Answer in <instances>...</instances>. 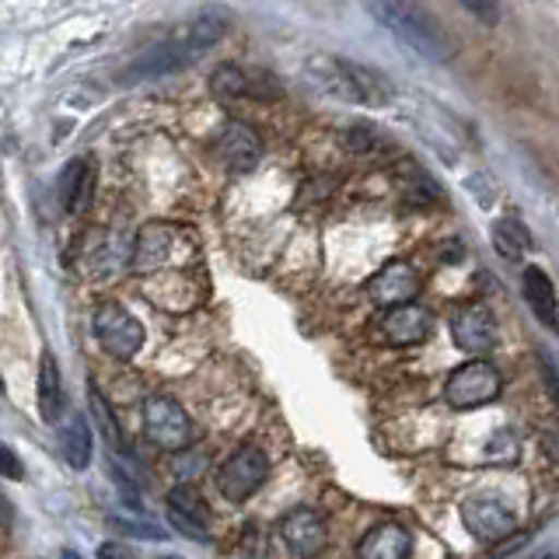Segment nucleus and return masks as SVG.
I'll list each match as a JSON object with an SVG mask.
<instances>
[{"mask_svg": "<svg viewBox=\"0 0 559 559\" xmlns=\"http://www.w3.org/2000/svg\"><path fill=\"white\" fill-rule=\"evenodd\" d=\"M157 559H182V556H157Z\"/></svg>", "mask_w": 559, "mask_h": 559, "instance_id": "obj_33", "label": "nucleus"}, {"mask_svg": "<svg viewBox=\"0 0 559 559\" xmlns=\"http://www.w3.org/2000/svg\"><path fill=\"white\" fill-rule=\"evenodd\" d=\"M462 521L479 542H500V538H507L514 532L511 511H507L503 503L489 500V497H468L462 503Z\"/></svg>", "mask_w": 559, "mask_h": 559, "instance_id": "obj_13", "label": "nucleus"}, {"mask_svg": "<svg viewBox=\"0 0 559 559\" xmlns=\"http://www.w3.org/2000/svg\"><path fill=\"white\" fill-rule=\"evenodd\" d=\"M227 35V17L221 11H206L197 22H189L179 28L171 39L151 46L144 57H136L127 70H122V84H140V81H154L175 74V70H186L197 57H203L206 49H214Z\"/></svg>", "mask_w": 559, "mask_h": 559, "instance_id": "obj_1", "label": "nucleus"}, {"mask_svg": "<svg viewBox=\"0 0 559 559\" xmlns=\"http://www.w3.org/2000/svg\"><path fill=\"white\" fill-rule=\"evenodd\" d=\"M459 4L472 17H479L483 25H497L500 22V4H497V0H459Z\"/></svg>", "mask_w": 559, "mask_h": 559, "instance_id": "obj_26", "label": "nucleus"}, {"mask_svg": "<svg viewBox=\"0 0 559 559\" xmlns=\"http://www.w3.org/2000/svg\"><path fill=\"white\" fill-rule=\"evenodd\" d=\"M305 78L322 95H332L349 105H367V109H381V105H392L395 98V87L381 70L340 57H311L305 67Z\"/></svg>", "mask_w": 559, "mask_h": 559, "instance_id": "obj_2", "label": "nucleus"}, {"mask_svg": "<svg viewBox=\"0 0 559 559\" xmlns=\"http://www.w3.org/2000/svg\"><path fill=\"white\" fill-rule=\"evenodd\" d=\"M214 147L221 154V162L238 175L252 171L259 165V154H262L259 136L249 127H241V122H227V127L217 133Z\"/></svg>", "mask_w": 559, "mask_h": 559, "instance_id": "obj_15", "label": "nucleus"}, {"mask_svg": "<svg viewBox=\"0 0 559 559\" xmlns=\"http://www.w3.org/2000/svg\"><path fill=\"white\" fill-rule=\"evenodd\" d=\"M11 521H14V507L4 493H0V528H11Z\"/></svg>", "mask_w": 559, "mask_h": 559, "instance_id": "obj_31", "label": "nucleus"}, {"mask_svg": "<svg viewBox=\"0 0 559 559\" xmlns=\"http://www.w3.org/2000/svg\"><path fill=\"white\" fill-rule=\"evenodd\" d=\"M0 392H4V384H0Z\"/></svg>", "mask_w": 559, "mask_h": 559, "instance_id": "obj_35", "label": "nucleus"}, {"mask_svg": "<svg viewBox=\"0 0 559 559\" xmlns=\"http://www.w3.org/2000/svg\"><path fill=\"white\" fill-rule=\"evenodd\" d=\"M87 402H92V416H95V424H98L102 437L109 441V448H112V451H122V448H127V441H122V430H119V424L112 419V409H109V402L102 399V392H98V389H87Z\"/></svg>", "mask_w": 559, "mask_h": 559, "instance_id": "obj_23", "label": "nucleus"}, {"mask_svg": "<svg viewBox=\"0 0 559 559\" xmlns=\"http://www.w3.org/2000/svg\"><path fill=\"white\" fill-rule=\"evenodd\" d=\"M60 448L70 468L74 472L87 468V462H92V430H87L84 416H70V424L60 433Z\"/></svg>", "mask_w": 559, "mask_h": 559, "instance_id": "obj_20", "label": "nucleus"}, {"mask_svg": "<svg viewBox=\"0 0 559 559\" xmlns=\"http://www.w3.org/2000/svg\"><path fill=\"white\" fill-rule=\"evenodd\" d=\"M378 325H381V336L392 346H416L430 336V311L413 301L395 305V308H384Z\"/></svg>", "mask_w": 559, "mask_h": 559, "instance_id": "obj_14", "label": "nucleus"}, {"mask_svg": "<svg viewBox=\"0 0 559 559\" xmlns=\"http://www.w3.org/2000/svg\"><path fill=\"white\" fill-rule=\"evenodd\" d=\"M168 521L175 532H182L189 538H210L214 511H210V503L192 486H175L168 493Z\"/></svg>", "mask_w": 559, "mask_h": 559, "instance_id": "obj_10", "label": "nucleus"}, {"mask_svg": "<svg viewBox=\"0 0 559 559\" xmlns=\"http://www.w3.org/2000/svg\"><path fill=\"white\" fill-rule=\"evenodd\" d=\"M500 392H503L500 371L489 360L476 357L451 371V378L444 384V402L454 413H468V409L489 406L493 399H500Z\"/></svg>", "mask_w": 559, "mask_h": 559, "instance_id": "obj_5", "label": "nucleus"}, {"mask_svg": "<svg viewBox=\"0 0 559 559\" xmlns=\"http://www.w3.org/2000/svg\"><path fill=\"white\" fill-rule=\"evenodd\" d=\"M39 413L46 424H60L63 416V378H60V364L49 349L39 360Z\"/></svg>", "mask_w": 559, "mask_h": 559, "instance_id": "obj_19", "label": "nucleus"}, {"mask_svg": "<svg viewBox=\"0 0 559 559\" xmlns=\"http://www.w3.org/2000/svg\"><path fill=\"white\" fill-rule=\"evenodd\" d=\"M63 559H81V556L74 549H63Z\"/></svg>", "mask_w": 559, "mask_h": 559, "instance_id": "obj_32", "label": "nucleus"}, {"mask_svg": "<svg viewBox=\"0 0 559 559\" xmlns=\"http://www.w3.org/2000/svg\"><path fill=\"white\" fill-rule=\"evenodd\" d=\"M144 433L154 448L162 451H186L192 444L189 413L171 395H151L144 402Z\"/></svg>", "mask_w": 559, "mask_h": 559, "instance_id": "obj_8", "label": "nucleus"}, {"mask_svg": "<svg viewBox=\"0 0 559 559\" xmlns=\"http://www.w3.org/2000/svg\"><path fill=\"white\" fill-rule=\"evenodd\" d=\"M451 340H454V346L465 349V354H472V357L489 354L497 343V322H493V314H489V308L479 301H468V305L454 308Z\"/></svg>", "mask_w": 559, "mask_h": 559, "instance_id": "obj_9", "label": "nucleus"}, {"mask_svg": "<svg viewBox=\"0 0 559 559\" xmlns=\"http://www.w3.org/2000/svg\"><path fill=\"white\" fill-rule=\"evenodd\" d=\"M92 332L102 343L105 354H112L119 360H130L144 346V325L122 308L119 301H102L92 314Z\"/></svg>", "mask_w": 559, "mask_h": 559, "instance_id": "obj_7", "label": "nucleus"}, {"mask_svg": "<svg viewBox=\"0 0 559 559\" xmlns=\"http://www.w3.org/2000/svg\"><path fill=\"white\" fill-rule=\"evenodd\" d=\"M95 192V168L87 157H70L60 171V200L67 206V214H84Z\"/></svg>", "mask_w": 559, "mask_h": 559, "instance_id": "obj_16", "label": "nucleus"}, {"mask_svg": "<svg viewBox=\"0 0 559 559\" xmlns=\"http://www.w3.org/2000/svg\"><path fill=\"white\" fill-rule=\"evenodd\" d=\"M367 294H371V301L381 305V308H395V305H409L413 297L419 294V276L409 262H389V266H381L371 284H367Z\"/></svg>", "mask_w": 559, "mask_h": 559, "instance_id": "obj_12", "label": "nucleus"}, {"mask_svg": "<svg viewBox=\"0 0 559 559\" xmlns=\"http://www.w3.org/2000/svg\"><path fill=\"white\" fill-rule=\"evenodd\" d=\"M266 476H270V459L262 454V448L241 444V448H235L221 462V468H217V486H221L224 500L245 503L262 483H266Z\"/></svg>", "mask_w": 559, "mask_h": 559, "instance_id": "obj_6", "label": "nucleus"}, {"mask_svg": "<svg viewBox=\"0 0 559 559\" xmlns=\"http://www.w3.org/2000/svg\"><path fill=\"white\" fill-rule=\"evenodd\" d=\"M280 532H284V542L290 546L294 556H319L325 549L329 542V528L319 511H311V507H297V511H290L284 521H280Z\"/></svg>", "mask_w": 559, "mask_h": 559, "instance_id": "obj_11", "label": "nucleus"}, {"mask_svg": "<svg viewBox=\"0 0 559 559\" xmlns=\"http://www.w3.org/2000/svg\"><path fill=\"white\" fill-rule=\"evenodd\" d=\"M542 559H556V556H552V552H546V556H542Z\"/></svg>", "mask_w": 559, "mask_h": 559, "instance_id": "obj_34", "label": "nucleus"}, {"mask_svg": "<svg viewBox=\"0 0 559 559\" xmlns=\"http://www.w3.org/2000/svg\"><path fill=\"white\" fill-rule=\"evenodd\" d=\"M200 259V245L186 227L175 224H147L144 231L136 235V249H133V270L157 273V270H182L192 266Z\"/></svg>", "mask_w": 559, "mask_h": 559, "instance_id": "obj_4", "label": "nucleus"}, {"mask_svg": "<svg viewBox=\"0 0 559 559\" xmlns=\"http://www.w3.org/2000/svg\"><path fill=\"white\" fill-rule=\"evenodd\" d=\"M175 454H182V451H175ZM203 468H206V451H192L189 459L182 454L179 465H175V472H179L182 479H197V476H203Z\"/></svg>", "mask_w": 559, "mask_h": 559, "instance_id": "obj_28", "label": "nucleus"}, {"mask_svg": "<svg viewBox=\"0 0 559 559\" xmlns=\"http://www.w3.org/2000/svg\"><path fill=\"white\" fill-rule=\"evenodd\" d=\"M518 454H521L518 433H514V430H500V433H493V441L486 444V454H483V459H486L489 465H514V462H518Z\"/></svg>", "mask_w": 559, "mask_h": 559, "instance_id": "obj_24", "label": "nucleus"}, {"mask_svg": "<svg viewBox=\"0 0 559 559\" xmlns=\"http://www.w3.org/2000/svg\"><path fill=\"white\" fill-rule=\"evenodd\" d=\"M493 245H497V252L503 255V259H511V262H518L524 252L532 249V231L524 227L521 221H514V217H503V221H497L493 224Z\"/></svg>", "mask_w": 559, "mask_h": 559, "instance_id": "obj_22", "label": "nucleus"}, {"mask_svg": "<svg viewBox=\"0 0 559 559\" xmlns=\"http://www.w3.org/2000/svg\"><path fill=\"white\" fill-rule=\"evenodd\" d=\"M346 144H349V151L367 154V151H374V144H381V133L374 127H354L346 133Z\"/></svg>", "mask_w": 559, "mask_h": 559, "instance_id": "obj_27", "label": "nucleus"}, {"mask_svg": "<svg viewBox=\"0 0 559 559\" xmlns=\"http://www.w3.org/2000/svg\"><path fill=\"white\" fill-rule=\"evenodd\" d=\"M210 92L221 98H238V95H259V81L235 63H224L210 74ZM262 98V95H259Z\"/></svg>", "mask_w": 559, "mask_h": 559, "instance_id": "obj_21", "label": "nucleus"}, {"mask_svg": "<svg viewBox=\"0 0 559 559\" xmlns=\"http://www.w3.org/2000/svg\"><path fill=\"white\" fill-rule=\"evenodd\" d=\"M0 476H4V479H25V465L8 444H0Z\"/></svg>", "mask_w": 559, "mask_h": 559, "instance_id": "obj_29", "label": "nucleus"}, {"mask_svg": "<svg viewBox=\"0 0 559 559\" xmlns=\"http://www.w3.org/2000/svg\"><path fill=\"white\" fill-rule=\"evenodd\" d=\"M413 538L395 521H384L360 538V559H406Z\"/></svg>", "mask_w": 559, "mask_h": 559, "instance_id": "obj_17", "label": "nucleus"}, {"mask_svg": "<svg viewBox=\"0 0 559 559\" xmlns=\"http://www.w3.org/2000/svg\"><path fill=\"white\" fill-rule=\"evenodd\" d=\"M112 524L119 532H127L133 538H151V542H162L168 538V532L162 528V524H154V521H133V518H112Z\"/></svg>", "mask_w": 559, "mask_h": 559, "instance_id": "obj_25", "label": "nucleus"}, {"mask_svg": "<svg viewBox=\"0 0 559 559\" xmlns=\"http://www.w3.org/2000/svg\"><path fill=\"white\" fill-rule=\"evenodd\" d=\"M524 301L535 311V319L546 325L549 332H556L559 325V308H556V287L552 280L542 273L538 266L524 270Z\"/></svg>", "mask_w": 559, "mask_h": 559, "instance_id": "obj_18", "label": "nucleus"}, {"mask_svg": "<svg viewBox=\"0 0 559 559\" xmlns=\"http://www.w3.org/2000/svg\"><path fill=\"white\" fill-rule=\"evenodd\" d=\"M98 559H136V556H133V549L119 546V542H102V546H98Z\"/></svg>", "mask_w": 559, "mask_h": 559, "instance_id": "obj_30", "label": "nucleus"}, {"mask_svg": "<svg viewBox=\"0 0 559 559\" xmlns=\"http://www.w3.org/2000/svg\"><path fill=\"white\" fill-rule=\"evenodd\" d=\"M367 11L374 14V22L384 25L399 43H406L413 52H419L430 63H444L451 60V39L441 28L433 14H427L424 8H416L413 0H364Z\"/></svg>", "mask_w": 559, "mask_h": 559, "instance_id": "obj_3", "label": "nucleus"}]
</instances>
